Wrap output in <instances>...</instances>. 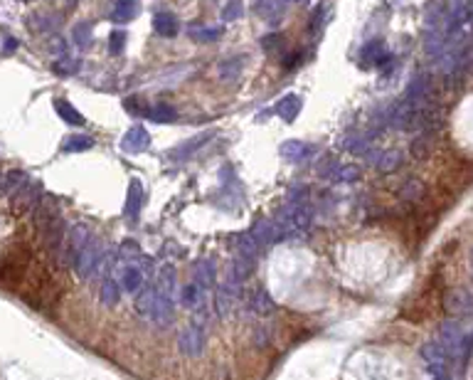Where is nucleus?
<instances>
[{"label":"nucleus","instance_id":"nucleus-29","mask_svg":"<svg viewBox=\"0 0 473 380\" xmlns=\"http://www.w3.org/2000/svg\"><path fill=\"white\" fill-rule=\"evenodd\" d=\"M326 10H328V3H321V6H318V10L310 15V23H308L310 35H313L315 30H321V23H323V15H326Z\"/></svg>","mask_w":473,"mask_h":380},{"label":"nucleus","instance_id":"nucleus-13","mask_svg":"<svg viewBox=\"0 0 473 380\" xmlns=\"http://www.w3.org/2000/svg\"><path fill=\"white\" fill-rule=\"evenodd\" d=\"M205 287H200L197 282H190L185 284L180 289V304L185 309H200L203 307V301H205Z\"/></svg>","mask_w":473,"mask_h":380},{"label":"nucleus","instance_id":"nucleus-20","mask_svg":"<svg viewBox=\"0 0 473 380\" xmlns=\"http://www.w3.org/2000/svg\"><path fill=\"white\" fill-rule=\"evenodd\" d=\"M222 33H225V30L217 28V25H212V28H207V25H197V28H190V37H192V40L200 42V45H210V42H217L222 37Z\"/></svg>","mask_w":473,"mask_h":380},{"label":"nucleus","instance_id":"nucleus-32","mask_svg":"<svg viewBox=\"0 0 473 380\" xmlns=\"http://www.w3.org/2000/svg\"><path fill=\"white\" fill-rule=\"evenodd\" d=\"M124 45H126V33L124 30H113L111 33V52L113 55L124 52Z\"/></svg>","mask_w":473,"mask_h":380},{"label":"nucleus","instance_id":"nucleus-34","mask_svg":"<svg viewBox=\"0 0 473 380\" xmlns=\"http://www.w3.org/2000/svg\"><path fill=\"white\" fill-rule=\"evenodd\" d=\"M67 148H91V138H72Z\"/></svg>","mask_w":473,"mask_h":380},{"label":"nucleus","instance_id":"nucleus-9","mask_svg":"<svg viewBox=\"0 0 473 380\" xmlns=\"http://www.w3.org/2000/svg\"><path fill=\"white\" fill-rule=\"evenodd\" d=\"M254 12L269 25H276L284 17V12H286V0H257Z\"/></svg>","mask_w":473,"mask_h":380},{"label":"nucleus","instance_id":"nucleus-5","mask_svg":"<svg viewBox=\"0 0 473 380\" xmlns=\"http://www.w3.org/2000/svg\"><path fill=\"white\" fill-rule=\"evenodd\" d=\"M178 346H180V351L185 353L187 358L203 356V351H205V329H203V326L192 324L190 329H185L180 334Z\"/></svg>","mask_w":473,"mask_h":380},{"label":"nucleus","instance_id":"nucleus-2","mask_svg":"<svg viewBox=\"0 0 473 380\" xmlns=\"http://www.w3.org/2000/svg\"><path fill=\"white\" fill-rule=\"evenodd\" d=\"M313 220V212L306 203H286L276 215V222L281 227L284 239H293L299 237L301 233H306Z\"/></svg>","mask_w":473,"mask_h":380},{"label":"nucleus","instance_id":"nucleus-3","mask_svg":"<svg viewBox=\"0 0 473 380\" xmlns=\"http://www.w3.org/2000/svg\"><path fill=\"white\" fill-rule=\"evenodd\" d=\"M451 353L446 351V346L441 341H429L427 346L422 348V358L427 361L429 370L434 375H446V363H449Z\"/></svg>","mask_w":473,"mask_h":380},{"label":"nucleus","instance_id":"nucleus-18","mask_svg":"<svg viewBox=\"0 0 473 380\" xmlns=\"http://www.w3.org/2000/svg\"><path fill=\"white\" fill-rule=\"evenodd\" d=\"M244 62H247V57L244 55H239V57H230V60H225V62L220 64V77L225 82H234L239 74H242V67H244Z\"/></svg>","mask_w":473,"mask_h":380},{"label":"nucleus","instance_id":"nucleus-14","mask_svg":"<svg viewBox=\"0 0 473 380\" xmlns=\"http://www.w3.org/2000/svg\"><path fill=\"white\" fill-rule=\"evenodd\" d=\"M146 119H151L153 124H170V121L178 119V111H175L173 104L158 102V104H151V107H148Z\"/></svg>","mask_w":473,"mask_h":380},{"label":"nucleus","instance_id":"nucleus-1","mask_svg":"<svg viewBox=\"0 0 473 380\" xmlns=\"http://www.w3.org/2000/svg\"><path fill=\"white\" fill-rule=\"evenodd\" d=\"M175 279H178V272H175L173 264H163L156 279V296H153V309H151V318L160 326H168L170 318H173Z\"/></svg>","mask_w":473,"mask_h":380},{"label":"nucleus","instance_id":"nucleus-31","mask_svg":"<svg viewBox=\"0 0 473 380\" xmlns=\"http://www.w3.org/2000/svg\"><path fill=\"white\" fill-rule=\"evenodd\" d=\"M57 109H59V114H62L67 121H72V124H82V116H79V114L74 111L67 102H57Z\"/></svg>","mask_w":473,"mask_h":380},{"label":"nucleus","instance_id":"nucleus-21","mask_svg":"<svg viewBox=\"0 0 473 380\" xmlns=\"http://www.w3.org/2000/svg\"><path fill=\"white\" fill-rule=\"evenodd\" d=\"M326 178L333 183H355L360 178V168L358 165H335Z\"/></svg>","mask_w":473,"mask_h":380},{"label":"nucleus","instance_id":"nucleus-6","mask_svg":"<svg viewBox=\"0 0 473 380\" xmlns=\"http://www.w3.org/2000/svg\"><path fill=\"white\" fill-rule=\"evenodd\" d=\"M151 146V134L146 131V126H133V129L126 131V136L121 138V148L126 154H143Z\"/></svg>","mask_w":473,"mask_h":380},{"label":"nucleus","instance_id":"nucleus-11","mask_svg":"<svg viewBox=\"0 0 473 380\" xmlns=\"http://www.w3.org/2000/svg\"><path fill=\"white\" fill-rule=\"evenodd\" d=\"M178 17H175V12L170 10H158L156 15H153V30H156L160 37H175L178 35Z\"/></svg>","mask_w":473,"mask_h":380},{"label":"nucleus","instance_id":"nucleus-28","mask_svg":"<svg viewBox=\"0 0 473 380\" xmlns=\"http://www.w3.org/2000/svg\"><path fill=\"white\" fill-rule=\"evenodd\" d=\"M126 111H131V114H138V116H146V111H148V107H146V102H143L141 97H129L126 99Z\"/></svg>","mask_w":473,"mask_h":380},{"label":"nucleus","instance_id":"nucleus-26","mask_svg":"<svg viewBox=\"0 0 473 380\" xmlns=\"http://www.w3.org/2000/svg\"><path fill=\"white\" fill-rule=\"evenodd\" d=\"M244 15V3L242 0H230L225 8H222V23H232V20H239Z\"/></svg>","mask_w":473,"mask_h":380},{"label":"nucleus","instance_id":"nucleus-16","mask_svg":"<svg viewBox=\"0 0 473 380\" xmlns=\"http://www.w3.org/2000/svg\"><path fill=\"white\" fill-rule=\"evenodd\" d=\"M214 279H217V272H214L212 262L203 260V262H197L195 267H192V282H197L200 287H205V289H210V287H212Z\"/></svg>","mask_w":473,"mask_h":380},{"label":"nucleus","instance_id":"nucleus-24","mask_svg":"<svg viewBox=\"0 0 473 380\" xmlns=\"http://www.w3.org/2000/svg\"><path fill=\"white\" fill-rule=\"evenodd\" d=\"M121 282H124V289L126 291H141V287H143V272L138 267L124 269V277H121Z\"/></svg>","mask_w":473,"mask_h":380},{"label":"nucleus","instance_id":"nucleus-8","mask_svg":"<svg viewBox=\"0 0 473 380\" xmlns=\"http://www.w3.org/2000/svg\"><path fill=\"white\" fill-rule=\"evenodd\" d=\"M281 159L291 161V163H306L315 156V146L306 141H284L281 148H279Z\"/></svg>","mask_w":473,"mask_h":380},{"label":"nucleus","instance_id":"nucleus-12","mask_svg":"<svg viewBox=\"0 0 473 380\" xmlns=\"http://www.w3.org/2000/svg\"><path fill=\"white\" fill-rule=\"evenodd\" d=\"M210 138H212V134H203V136L190 138V141L180 143V146L170 148V151H168V159L178 161V163H180V161H187L192 154H195L197 148H203V146H205V141H210Z\"/></svg>","mask_w":473,"mask_h":380},{"label":"nucleus","instance_id":"nucleus-10","mask_svg":"<svg viewBox=\"0 0 473 380\" xmlns=\"http://www.w3.org/2000/svg\"><path fill=\"white\" fill-rule=\"evenodd\" d=\"M301 104H304V99H301L299 94H284V97L274 104V111L279 119L296 121V116L301 114Z\"/></svg>","mask_w":473,"mask_h":380},{"label":"nucleus","instance_id":"nucleus-15","mask_svg":"<svg viewBox=\"0 0 473 380\" xmlns=\"http://www.w3.org/2000/svg\"><path fill=\"white\" fill-rule=\"evenodd\" d=\"M141 203H143V183L138 181V178H133L131 186H129V200H126V215H129L131 220L138 217V212H141Z\"/></svg>","mask_w":473,"mask_h":380},{"label":"nucleus","instance_id":"nucleus-22","mask_svg":"<svg viewBox=\"0 0 473 380\" xmlns=\"http://www.w3.org/2000/svg\"><path fill=\"white\" fill-rule=\"evenodd\" d=\"M236 250H239V255L242 257L257 262V255H259V242H257V237H254L252 233H242L239 237H236Z\"/></svg>","mask_w":473,"mask_h":380},{"label":"nucleus","instance_id":"nucleus-7","mask_svg":"<svg viewBox=\"0 0 473 380\" xmlns=\"http://www.w3.org/2000/svg\"><path fill=\"white\" fill-rule=\"evenodd\" d=\"M249 233L257 237V242H259V244H276L279 239H284L279 222H276V220H266V217L254 220V225H252V230H249Z\"/></svg>","mask_w":473,"mask_h":380},{"label":"nucleus","instance_id":"nucleus-17","mask_svg":"<svg viewBox=\"0 0 473 380\" xmlns=\"http://www.w3.org/2000/svg\"><path fill=\"white\" fill-rule=\"evenodd\" d=\"M375 168L380 173H392L402 165V154L400 151H382V154H375Z\"/></svg>","mask_w":473,"mask_h":380},{"label":"nucleus","instance_id":"nucleus-25","mask_svg":"<svg viewBox=\"0 0 473 380\" xmlns=\"http://www.w3.org/2000/svg\"><path fill=\"white\" fill-rule=\"evenodd\" d=\"M153 296H156V287H141V294L136 299V311L141 314V316H151V309H153Z\"/></svg>","mask_w":473,"mask_h":380},{"label":"nucleus","instance_id":"nucleus-23","mask_svg":"<svg viewBox=\"0 0 473 380\" xmlns=\"http://www.w3.org/2000/svg\"><path fill=\"white\" fill-rule=\"evenodd\" d=\"M136 12H138V0H118L116 12H113V20H118V23H126V20L136 17Z\"/></svg>","mask_w":473,"mask_h":380},{"label":"nucleus","instance_id":"nucleus-27","mask_svg":"<svg viewBox=\"0 0 473 380\" xmlns=\"http://www.w3.org/2000/svg\"><path fill=\"white\" fill-rule=\"evenodd\" d=\"M118 299H121V291H118L116 284L109 279V282H104L102 287V301L106 304V307H113V304H118Z\"/></svg>","mask_w":473,"mask_h":380},{"label":"nucleus","instance_id":"nucleus-35","mask_svg":"<svg viewBox=\"0 0 473 380\" xmlns=\"http://www.w3.org/2000/svg\"><path fill=\"white\" fill-rule=\"evenodd\" d=\"M293 3H304V0H293Z\"/></svg>","mask_w":473,"mask_h":380},{"label":"nucleus","instance_id":"nucleus-4","mask_svg":"<svg viewBox=\"0 0 473 380\" xmlns=\"http://www.w3.org/2000/svg\"><path fill=\"white\" fill-rule=\"evenodd\" d=\"M389 62H392V55H389V52L384 50V42H382V40H372V42H367V45L360 50V64H362L365 69H367V67L384 69Z\"/></svg>","mask_w":473,"mask_h":380},{"label":"nucleus","instance_id":"nucleus-30","mask_svg":"<svg viewBox=\"0 0 473 380\" xmlns=\"http://www.w3.org/2000/svg\"><path fill=\"white\" fill-rule=\"evenodd\" d=\"M94 260H96V252L94 250H86L84 255H82V260H79V274H82V277H86V274H89V269H91V264H94Z\"/></svg>","mask_w":473,"mask_h":380},{"label":"nucleus","instance_id":"nucleus-19","mask_svg":"<svg viewBox=\"0 0 473 380\" xmlns=\"http://www.w3.org/2000/svg\"><path fill=\"white\" fill-rule=\"evenodd\" d=\"M249 307H252V311L254 314H259V316H266V314H271L276 309V304L271 301V296L266 294L264 289H257V291H252V296H249Z\"/></svg>","mask_w":473,"mask_h":380},{"label":"nucleus","instance_id":"nucleus-33","mask_svg":"<svg viewBox=\"0 0 473 380\" xmlns=\"http://www.w3.org/2000/svg\"><path fill=\"white\" fill-rule=\"evenodd\" d=\"M279 42H284L281 35H269V37H264V40H261V47H264L266 52H271L274 47H279Z\"/></svg>","mask_w":473,"mask_h":380}]
</instances>
